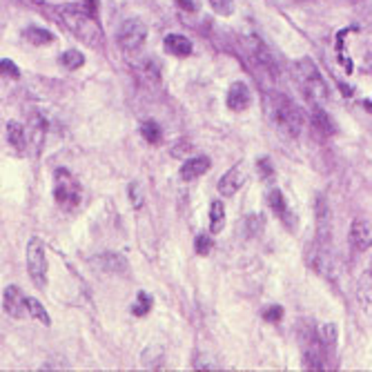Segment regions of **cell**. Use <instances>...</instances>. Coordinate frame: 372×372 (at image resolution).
I'll list each match as a JSON object with an SVG mask.
<instances>
[{
    "label": "cell",
    "mask_w": 372,
    "mask_h": 372,
    "mask_svg": "<svg viewBox=\"0 0 372 372\" xmlns=\"http://www.w3.org/2000/svg\"><path fill=\"white\" fill-rule=\"evenodd\" d=\"M263 112L267 121L290 139H297L303 132V127H306V114H303V110L281 92L263 94Z\"/></svg>",
    "instance_id": "6da1fadb"
},
{
    "label": "cell",
    "mask_w": 372,
    "mask_h": 372,
    "mask_svg": "<svg viewBox=\"0 0 372 372\" xmlns=\"http://www.w3.org/2000/svg\"><path fill=\"white\" fill-rule=\"evenodd\" d=\"M58 16L65 23V27L70 29L78 41H83L90 47H103L105 45L103 31H100L96 16H92L83 5H60Z\"/></svg>",
    "instance_id": "7a4b0ae2"
},
{
    "label": "cell",
    "mask_w": 372,
    "mask_h": 372,
    "mask_svg": "<svg viewBox=\"0 0 372 372\" xmlns=\"http://www.w3.org/2000/svg\"><path fill=\"white\" fill-rule=\"evenodd\" d=\"M294 78H297V85L303 92L312 105H319L328 100V83L324 78V74L319 72V67L312 58H299L294 63Z\"/></svg>",
    "instance_id": "3957f363"
},
{
    "label": "cell",
    "mask_w": 372,
    "mask_h": 372,
    "mask_svg": "<svg viewBox=\"0 0 372 372\" xmlns=\"http://www.w3.org/2000/svg\"><path fill=\"white\" fill-rule=\"evenodd\" d=\"M299 346H301V359L306 370L319 372L328 368V357L330 354L326 352L324 344L319 341V334L312 330H301L299 334Z\"/></svg>",
    "instance_id": "277c9868"
},
{
    "label": "cell",
    "mask_w": 372,
    "mask_h": 372,
    "mask_svg": "<svg viewBox=\"0 0 372 372\" xmlns=\"http://www.w3.org/2000/svg\"><path fill=\"white\" fill-rule=\"evenodd\" d=\"M27 272L33 281V285L47 287L49 279V263H47V250L38 236H31L27 243Z\"/></svg>",
    "instance_id": "5b68a950"
},
{
    "label": "cell",
    "mask_w": 372,
    "mask_h": 372,
    "mask_svg": "<svg viewBox=\"0 0 372 372\" xmlns=\"http://www.w3.org/2000/svg\"><path fill=\"white\" fill-rule=\"evenodd\" d=\"M54 198L63 210H74L80 203V185L72 176L70 170H56V185H54Z\"/></svg>",
    "instance_id": "8992f818"
},
{
    "label": "cell",
    "mask_w": 372,
    "mask_h": 372,
    "mask_svg": "<svg viewBox=\"0 0 372 372\" xmlns=\"http://www.w3.org/2000/svg\"><path fill=\"white\" fill-rule=\"evenodd\" d=\"M145 41H147V27L139 18L123 21L121 27H118V31H116V43L121 45L125 52H134V49L143 47Z\"/></svg>",
    "instance_id": "52a82bcc"
},
{
    "label": "cell",
    "mask_w": 372,
    "mask_h": 372,
    "mask_svg": "<svg viewBox=\"0 0 372 372\" xmlns=\"http://www.w3.org/2000/svg\"><path fill=\"white\" fill-rule=\"evenodd\" d=\"M350 245L357 252H366L372 248V221L366 216L354 218L350 225Z\"/></svg>",
    "instance_id": "ba28073f"
},
{
    "label": "cell",
    "mask_w": 372,
    "mask_h": 372,
    "mask_svg": "<svg viewBox=\"0 0 372 372\" xmlns=\"http://www.w3.org/2000/svg\"><path fill=\"white\" fill-rule=\"evenodd\" d=\"M248 52L252 56V60L257 63V67H261V70L267 74V76H275L277 78V65H275V58L270 56V49L257 38V36H250L248 38Z\"/></svg>",
    "instance_id": "9c48e42d"
},
{
    "label": "cell",
    "mask_w": 372,
    "mask_h": 372,
    "mask_svg": "<svg viewBox=\"0 0 372 372\" xmlns=\"http://www.w3.org/2000/svg\"><path fill=\"white\" fill-rule=\"evenodd\" d=\"M265 201H267V208L272 210V214L279 218V221L285 223V228H294V214L290 210V206H287V201L283 196V192L279 188H272V190H267L265 194Z\"/></svg>",
    "instance_id": "30bf717a"
},
{
    "label": "cell",
    "mask_w": 372,
    "mask_h": 372,
    "mask_svg": "<svg viewBox=\"0 0 372 372\" xmlns=\"http://www.w3.org/2000/svg\"><path fill=\"white\" fill-rule=\"evenodd\" d=\"M245 181H248V172L243 170V165H234L221 179H218V194L230 198L243 188Z\"/></svg>",
    "instance_id": "8fae6325"
},
{
    "label": "cell",
    "mask_w": 372,
    "mask_h": 372,
    "mask_svg": "<svg viewBox=\"0 0 372 372\" xmlns=\"http://www.w3.org/2000/svg\"><path fill=\"white\" fill-rule=\"evenodd\" d=\"M225 105H228L230 112H236V114L245 112L252 105L250 87L245 85L243 80H236V83H232V85H230V90L225 94Z\"/></svg>",
    "instance_id": "7c38bea8"
},
{
    "label": "cell",
    "mask_w": 372,
    "mask_h": 372,
    "mask_svg": "<svg viewBox=\"0 0 372 372\" xmlns=\"http://www.w3.org/2000/svg\"><path fill=\"white\" fill-rule=\"evenodd\" d=\"M354 299H357V306L361 308V312L372 319V272L359 275L357 283H354Z\"/></svg>",
    "instance_id": "4fadbf2b"
},
{
    "label": "cell",
    "mask_w": 372,
    "mask_h": 372,
    "mask_svg": "<svg viewBox=\"0 0 372 372\" xmlns=\"http://www.w3.org/2000/svg\"><path fill=\"white\" fill-rule=\"evenodd\" d=\"M25 297H27V294H23L16 285L5 287V292H3V310H5L9 317H14V319L25 317V314H27Z\"/></svg>",
    "instance_id": "5bb4252c"
},
{
    "label": "cell",
    "mask_w": 372,
    "mask_h": 372,
    "mask_svg": "<svg viewBox=\"0 0 372 372\" xmlns=\"http://www.w3.org/2000/svg\"><path fill=\"white\" fill-rule=\"evenodd\" d=\"M310 129H312L314 137H319V139H330V137H334V134H336V125L332 121V116L328 112H324L321 107L312 110Z\"/></svg>",
    "instance_id": "9a60e30c"
},
{
    "label": "cell",
    "mask_w": 372,
    "mask_h": 372,
    "mask_svg": "<svg viewBox=\"0 0 372 372\" xmlns=\"http://www.w3.org/2000/svg\"><path fill=\"white\" fill-rule=\"evenodd\" d=\"M210 167H212V161L206 154H201V156H192V159L185 161L181 165V172L179 174H181L183 181H196L203 174H208Z\"/></svg>",
    "instance_id": "2e32d148"
},
{
    "label": "cell",
    "mask_w": 372,
    "mask_h": 372,
    "mask_svg": "<svg viewBox=\"0 0 372 372\" xmlns=\"http://www.w3.org/2000/svg\"><path fill=\"white\" fill-rule=\"evenodd\" d=\"M163 45H165V52L176 58H188L194 52L192 41L188 36H183V33H167Z\"/></svg>",
    "instance_id": "e0dca14e"
},
{
    "label": "cell",
    "mask_w": 372,
    "mask_h": 372,
    "mask_svg": "<svg viewBox=\"0 0 372 372\" xmlns=\"http://www.w3.org/2000/svg\"><path fill=\"white\" fill-rule=\"evenodd\" d=\"M27 141H29V137H27L25 127L18 121H9L7 123V143H9V147L14 152H18V154H25V152H27Z\"/></svg>",
    "instance_id": "ac0fdd59"
},
{
    "label": "cell",
    "mask_w": 372,
    "mask_h": 372,
    "mask_svg": "<svg viewBox=\"0 0 372 372\" xmlns=\"http://www.w3.org/2000/svg\"><path fill=\"white\" fill-rule=\"evenodd\" d=\"M23 38L29 43V45H33V47H45V45H52V43H56V36L49 29H45V27H27L25 31H23Z\"/></svg>",
    "instance_id": "d6986e66"
},
{
    "label": "cell",
    "mask_w": 372,
    "mask_h": 372,
    "mask_svg": "<svg viewBox=\"0 0 372 372\" xmlns=\"http://www.w3.org/2000/svg\"><path fill=\"white\" fill-rule=\"evenodd\" d=\"M225 223H228L225 206L221 201H212V206H210V232L221 234L225 230Z\"/></svg>",
    "instance_id": "ffe728a7"
},
{
    "label": "cell",
    "mask_w": 372,
    "mask_h": 372,
    "mask_svg": "<svg viewBox=\"0 0 372 372\" xmlns=\"http://www.w3.org/2000/svg\"><path fill=\"white\" fill-rule=\"evenodd\" d=\"M317 334H319V341L324 344L326 352L328 354H334L336 341H339V332H336V326L334 324H321L317 328Z\"/></svg>",
    "instance_id": "44dd1931"
},
{
    "label": "cell",
    "mask_w": 372,
    "mask_h": 372,
    "mask_svg": "<svg viewBox=\"0 0 372 372\" xmlns=\"http://www.w3.org/2000/svg\"><path fill=\"white\" fill-rule=\"evenodd\" d=\"M25 303H27V314H29L33 321H38V324H43V326L52 324V319H49L45 306H43V303H41L36 297H25Z\"/></svg>",
    "instance_id": "7402d4cb"
},
{
    "label": "cell",
    "mask_w": 372,
    "mask_h": 372,
    "mask_svg": "<svg viewBox=\"0 0 372 372\" xmlns=\"http://www.w3.org/2000/svg\"><path fill=\"white\" fill-rule=\"evenodd\" d=\"M263 225H265L263 216H259V214H250V216H245V218H243V223H241L243 236H245L248 241H250V239H257V236L263 232Z\"/></svg>",
    "instance_id": "603a6c76"
},
{
    "label": "cell",
    "mask_w": 372,
    "mask_h": 372,
    "mask_svg": "<svg viewBox=\"0 0 372 372\" xmlns=\"http://www.w3.org/2000/svg\"><path fill=\"white\" fill-rule=\"evenodd\" d=\"M141 137L152 143V145H159L163 141V129L156 121H152V118H145V121L141 123Z\"/></svg>",
    "instance_id": "cb8c5ba5"
},
{
    "label": "cell",
    "mask_w": 372,
    "mask_h": 372,
    "mask_svg": "<svg viewBox=\"0 0 372 372\" xmlns=\"http://www.w3.org/2000/svg\"><path fill=\"white\" fill-rule=\"evenodd\" d=\"M60 63L65 65V70L76 72V70H80L83 65H85V54H83L80 49H67V52L60 56Z\"/></svg>",
    "instance_id": "d4e9b609"
},
{
    "label": "cell",
    "mask_w": 372,
    "mask_h": 372,
    "mask_svg": "<svg viewBox=\"0 0 372 372\" xmlns=\"http://www.w3.org/2000/svg\"><path fill=\"white\" fill-rule=\"evenodd\" d=\"M100 265H103L107 272H125V267H127V263H125V259L123 257H118V255H103L100 257Z\"/></svg>",
    "instance_id": "484cf974"
},
{
    "label": "cell",
    "mask_w": 372,
    "mask_h": 372,
    "mask_svg": "<svg viewBox=\"0 0 372 372\" xmlns=\"http://www.w3.org/2000/svg\"><path fill=\"white\" fill-rule=\"evenodd\" d=\"M149 310H152V297L147 292H139L137 303L132 306V312L137 317H145V314H149Z\"/></svg>",
    "instance_id": "4316f807"
},
{
    "label": "cell",
    "mask_w": 372,
    "mask_h": 372,
    "mask_svg": "<svg viewBox=\"0 0 372 372\" xmlns=\"http://www.w3.org/2000/svg\"><path fill=\"white\" fill-rule=\"evenodd\" d=\"M212 248H214V241H212V236H210V234H198V236H196V241H194L196 255L208 257L210 252H212Z\"/></svg>",
    "instance_id": "83f0119b"
},
{
    "label": "cell",
    "mask_w": 372,
    "mask_h": 372,
    "mask_svg": "<svg viewBox=\"0 0 372 372\" xmlns=\"http://www.w3.org/2000/svg\"><path fill=\"white\" fill-rule=\"evenodd\" d=\"M208 3L218 16H223V18L234 14V0H208Z\"/></svg>",
    "instance_id": "f1b7e54d"
},
{
    "label": "cell",
    "mask_w": 372,
    "mask_h": 372,
    "mask_svg": "<svg viewBox=\"0 0 372 372\" xmlns=\"http://www.w3.org/2000/svg\"><path fill=\"white\" fill-rule=\"evenodd\" d=\"M283 308L281 306H265L263 310H261V317H263V321H267V324H279V321L283 319Z\"/></svg>",
    "instance_id": "f546056e"
},
{
    "label": "cell",
    "mask_w": 372,
    "mask_h": 372,
    "mask_svg": "<svg viewBox=\"0 0 372 372\" xmlns=\"http://www.w3.org/2000/svg\"><path fill=\"white\" fill-rule=\"evenodd\" d=\"M0 70H3V76H7V78H14V80L21 78V70H18V67H16V63L9 60V58L0 60Z\"/></svg>",
    "instance_id": "4dcf8cb0"
},
{
    "label": "cell",
    "mask_w": 372,
    "mask_h": 372,
    "mask_svg": "<svg viewBox=\"0 0 372 372\" xmlns=\"http://www.w3.org/2000/svg\"><path fill=\"white\" fill-rule=\"evenodd\" d=\"M176 5L183 9V11H188V14H196L201 9V0H176Z\"/></svg>",
    "instance_id": "1f68e13d"
},
{
    "label": "cell",
    "mask_w": 372,
    "mask_h": 372,
    "mask_svg": "<svg viewBox=\"0 0 372 372\" xmlns=\"http://www.w3.org/2000/svg\"><path fill=\"white\" fill-rule=\"evenodd\" d=\"M259 170H261V176H263V179H270V176L275 174V167L270 165V161H267V159L259 161Z\"/></svg>",
    "instance_id": "d6a6232c"
},
{
    "label": "cell",
    "mask_w": 372,
    "mask_h": 372,
    "mask_svg": "<svg viewBox=\"0 0 372 372\" xmlns=\"http://www.w3.org/2000/svg\"><path fill=\"white\" fill-rule=\"evenodd\" d=\"M83 7H85L92 16H98V0H83Z\"/></svg>",
    "instance_id": "836d02e7"
},
{
    "label": "cell",
    "mask_w": 372,
    "mask_h": 372,
    "mask_svg": "<svg viewBox=\"0 0 372 372\" xmlns=\"http://www.w3.org/2000/svg\"><path fill=\"white\" fill-rule=\"evenodd\" d=\"M129 194L134 196V208H141L143 206V201H141V194H139V188H137V185H132V188H129Z\"/></svg>",
    "instance_id": "e575fe53"
},
{
    "label": "cell",
    "mask_w": 372,
    "mask_h": 372,
    "mask_svg": "<svg viewBox=\"0 0 372 372\" xmlns=\"http://www.w3.org/2000/svg\"><path fill=\"white\" fill-rule=\"evenodd\" d=\"M366 65H368V70L372 72V52L368 54V58H366Z\"/></svg>",
    "instance_id": "d590c367"
},
{
    "label": "cell",
    "mask_w": 372,
    "mask_h": 372,
    "mask_svg": "<svg viewBox=\"0 0 372 372\" xmlns=\"http://www.w3.org/2000/svg\"><path fill=\"white\" fill-rule=\"evenodd\" d=\"M368 110L372 112V98H370V103H368Z\"/></svg>",
    "instance_id": "8d00e7d4"
},
{
    "label": "cell",
    "mask_w": 372,
    "mask_h": 372,
    "mask_svg": "<svg viewBox=\"0 0 372 372\" xmlns=\"http://www.w3.org/2000/svg\"><path fill=\"white\" fill-rule=\"evenodd\" d=\"M370 272H372V261H370Z\"/></svg>",
    "instance_id": "74e56055"
}]
</instances>
